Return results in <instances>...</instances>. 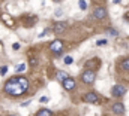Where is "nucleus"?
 Masks as SVG:
<instances>
[{"label": "nucleus", "mask_w": 129, "mask_h": 116, "mask_svg": "<svg viewBox=\"0 0 129 116\" xmlns=\"http://www.w3.org/2000/svg\"><path fill=\"white\" fill-rule=\"evenodd\" d=\"M29 89V79L24 76H14L5 84V92L11 97H21Z\"/></svg>", "instance_id": "obj_1"}, {"label": "nucleus", "mask_w": 129, "mask_h": 116, "mask_svg": "<svg viewBox=\"0 0 129 116\" xmlns=\"http://www.w3.org/2000/svg\"><path fill=\"white\" fill-rule=\"evenodd\" d=\"M95 79H96V73H95V70L87 68V70L81 74V80H83L84 84H87V85H92V84L95 82Z\"/></svg>", "instance_id": "obj_2"}, {"label": "nucleus", "mask_w": 129, "mask_h": 116, "mask_svg": "<svg viewBox=\"0 0 129 116\" xmlns=\"http://www.w3.org/2000/svg\"><path fill=\"white\" fill-rule=\"evenodd\" d=\"M125 94H126V88L123 86V85H114V86L111 88V95L116 97V98L123 97Z\"/></svg>", "instance_id": "obj_3"}, {"label": "nucleus", "mask_w": 129, "mask_h": 116, "mask_svg": "<svg viewBox=\"0 0 129 116\" xmlns=\"http://www.w3.org/2000/svg\"><path fill=\"white\" fill-rule=\"evenodd\" d=\"M50 49L53 51V52H56L57 55H60L62 52H63V42L62 40H53V43L50 45Z\"/></svg>", "instance_id": "obj_4"}, {"label": "nucleus", "mask_w": 129, "mask_h": 116, "mask_svg": "<svg viewBox=\"0 0 129 116\" xmlns=\"http://www.w3.org/2000/svg\"><path fill=\"white\" fill-rule=\"evenodd\" d=\"M84 101L86 103H92V104H99V95L96 92H89L84 95Z\"/></svg>", "instance_id": "obj_5"}, {"label": "nucleus", "mask_w": 129, "mask_h": 116, "mask_svg": "<svg viewBox=\"0 0 129 116\" xmlns=\"http://www.w3.org/2000/svg\"><path fill=\"white\" fill-rule=\"evenodd\" d=\"M93 18H95V20H105V18H107V10H105V8L98 6L96 9H95V12H93Z\"/></svg>", "instance_id": "obj_6"}, {"label": "nucleus", "mask_w": 129, "mask_h": 116, "mask_svg": "<svg viewBox=\"0 0 129 116\" xmlns=\"http://www.w3.org/2000/svg\"><path fill=\"white\" fill-rule=\"evenodd\" d=\"M62 85L66 91H72L74 88H75V80L72 79V78H66L63 82H62Z\"/></svg>", "instance_id": "obj_7"}, {"label": "nucleus", "mask_w": 129, "mask_h": 116, "mask_svg": "<svg viewBox=\"0 0 129 116\" xmlns=\"http://www.w3.org/2000/svg\"><path fill=\"white\" fill-rule=\"evenodd\" d=\"M64 28H66V22L64 21H56L54 26H53L54 33H62V31H64Z\"/></svg>", "instance_id": "obj_8"}, {"label": "nucleus", "mask_w": 129, "mask_h": 116, "mask_svg": "<svg viewBox=\"0 0 129 116\" xmlns=\"http://www.w3.org/2000/svg\"><path fill=\"white\" fill-rule=\"evenodd\" d=\"M113 112H114L116 115H123V113H125V106H123L122 103H114V104H113Z\"/></svg>", "instance_id": "obj_9"}, {"label": "nucleus", "mask_w": 129, "mask_h": 116, "mask_svg": "<svg viewBox=\"0 0 129 116\" xmlns=\"http://www.w3.org/2000/svg\"><path fill=\"white\" fill-rule=\"evenodd\" d=\"M36 116H53V112L48 109H41V110H38Z\"/></svg>", "instance_id": "obj_10"}, {"label": "nucleus", "mask_w": 129, "mask_h": 116, "mask_svg": "<svg viewBox=\"0 0 129 116\" xmlns=\"http://www.w3.org/2000/svg\"><path fill=\"white\" fill-rule=\"evenodd\" d=\"M56 78H57L60 82H63L64 79L69 78V76H68V73H64V72H60V70H59V72H56Z\"/></svg>", "instance_id": "obj_11"}, {"label": "nucleus", "mask_w": 129, "mask_h": 116, "mask_svg": "<svg viewBox=\"0 0 129 116\" xmlns=\"http://www.w3.org/2000/svg\"><path fill=\"white\" fill-rule=\"evenodd\" d=\"M120 66H122V68H123V70H128V72H129V58H125V60L120 62Z\"/></svg>", "instance_id": "obj_12"}, {"label": "nucleus", "mask_w": 129, "mask_h": 116, "mask_svg": "<svg viewBox=\"0 0 129 116\" xmlns=\"http://www.w3.org/2000/svg\"><path fill=\"white\" fill-rule=\"evenodd\" d=\"M107 33H108L110 36H113V37H116V36L119 34V33H117V30H116V28H108V30H107Z\"/></svg>", "instance_id": "obj_13"}, {"label": "nucleus", "mask_w": 129, "mask_h": 116, "mask_svg": "<svg viewBox=\"0 0 129 116\" xmlns=\"http://www.w3.org/2000/svg\"><path fill=\"white\" fill-rule=\"evenodd\" d=\"M15 70H17L18 73H23V72L26 70V64H18V67H15Z\"/></svg>", "instance_id": "obj_14"}, {"label": "nucleus", "mask_w": 129, "mask_h": 116, "mask_svg": "<svg viewBox=\"0 0 129 116\" xmlns=\"http://www.w3.org/2000/svg\"><path fill=\"white\" fill-rule=\"evenodd\" d=\"M98 62H99V61H98L96 58H93V60H90V61H87V64H86V66H87V67H92L93 64H98Z\"/></svg>", "instance_id": "obj_15"}, {"label": "nucleus", "mask_w": 129, "mask_h": 116, "mask_svg": "<svg viewBox=\"0 0 129 116\" xmlns=\"http://www.w3.org/2000/svg\"><path fill=\"white\" fill-rule=\"evenodd\" d=\"M78 4H80V8H81L83 10H86V9H87V3H86L84 0H80V3H78Z\"/></svg>", "instance_id": "obj_16"}, {"label": "nucleus", "mask_w": 129, "mask_h": 116, "mask_svg": "<svg viewBox=\"0 0 129 116\" xmlns=\"http://www.w3.org/2000/svg\"><path fill=\"white\" fill-rule=\"evenodd\" d=\"M96 45L98 46H105V45H107V40H105V39H99L96 42Z\"/></svg>", "instance_id": "obj_17"}, {"label": "nucleus", "mask_w": 129, "mask_h": 116, "mask_svg": "<svg viewBox=\"0 0 129 116\" xmlns=\"http://www.w3.org/2000/svg\"><path fill=\"white\" fill-rule=\"evenodd\" d=\"M6 72H8V67H6V66H3V67L0 68V74H5Z\"/></svg>", "instance_id": "obj_18"}, {"label": "nucleus", "mask_w": 129, "mask_h": 116, "mask_svg": "<svg viewBox=\"0 0 129 116\" xmlns=\"http://www.w3.org/2000/svg\"><path fill=\"white\" fill-rule=\"evenodd\" d=\"M64 62H66V64H72V58L71 57H64Z\"/></svg>", "instance_id": "obj_19"}, {"label": "nucleus", "mask_w": 129, "mask_h": 116, "mask_svg": "<svg viewBox=\"0 0 129 116\" xmlns=\"http://www.w3.org/2000/svg\"><path fill=\"white\" fill-rule=\"evenodd\" d=\"M36 64H38V60L36 58H32L30 60V66H36Z\"/></svg>", "instance_id": "obj_20"}, {"label": "nucleus", "mask_w": 129, "mask_h": 116, "mask_svg": "<svg viewBox=\"0 0 129 116\" xmlns=\"http://www.w3.org/2000/svg\"><path fill=\"white\" fill-rule=\"evenodd\" d=\"M12 48H14V49H20V43H14Z\"/></svg>", "instance_id": "obj_21"}, {"label": "nucleus", "mask_w": 129, "mask_h": 116, "mask_svg": "<svg viewBox=\"0 0 129 116\" xmlns=\"http://www.w3.org/2000/svg\"><path fill=\"white\" fill-rule=\"evenodd\" d=\"M47 101H48V98H47V97H42V98H41V103H47Z\"/></svg>", "instance_id": "obj_22"}, {"label": "nucleus", "mask_w": 129, "mask_h": 116, "mask_svg": "<svg viewBox=\"0 0 129 116\" xmlns=\"http://www.w3.org/2000/svg\"><path fill=\"white\" fill-rule=\"evenodd\" d=\"M123 18H125V20L129 22V12H128V14H125V16H123Z\"/></svg>", "instance_id": "obj_23"}]
</instances>
